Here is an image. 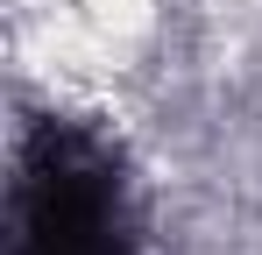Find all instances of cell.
I'll use <instances>...</instances> for the list:
<instances>
[{"mask_svg":"<svg viewBox=\"0 0 262 255\" xmlns=\"http://www.w3.org/2000/svg\"><path fill=\"white\" fill-rule=\"evenodd\" d=\"M14 255H135L121 156L78 121H43L14 177Z\"/></svg>","mask_w":262,"mask_h":255,"instance_id":"obj_1","label":"cell"}]
</instances>
